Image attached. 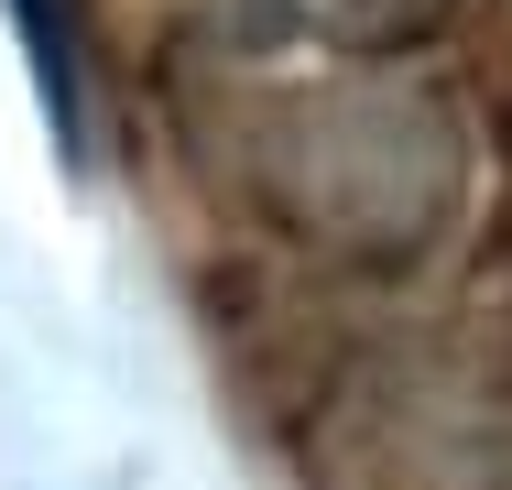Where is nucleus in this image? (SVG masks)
Here are the masks:
<instances>
[{"label":"nucleus","instance_id":"nucleus-1","mask_svg":"<svg viewBox=\"0 0 512 490\" xmlns=\"http://www.w3.org/2000/svg\"><path fill=\"white\" fill-rule=\"evenodd\" d=\"M240 164H251V207L284 240H306L316 262H349V273L425 262L469 207L458 109L414 77H382V66L262 98Z\"/></svg>","mask_w":512,"mask_h":490},{"label":"nucleus","instance_id":"nucleus-2","mask_svg":"<svg viewBox=\"0 0 512 490\" xmlns=\"http://www.w3.org/2000/svg\"><path fill=\"white\" fill-rule=\"evenodd\" d=\"M327 490H512V371L458 349H382L316 414Z\"/></svg>","mask_w":512,"mask_h":490},{"label":"nucleus","instance_id":"nucleus-3","mask_svg":"<svg viewBox=\"0 0 512 490\" xmlns=\"http://www.w3.org/2000/svg\"><path fill=\"white\" fill-rule=\"evenodd\" d=\"M447 11H458V0H251L262 44H327V55H349V66L414 55Z\"/></svg>","mask_w":512,"mask_h":490},{"label":"nucleus","instance_id":"nucleus-4","mask_svg":"<svg viewBox=\"0 0 512 490\" xmlns=\"http://www.w3.org/2000/svg\"><path fill=\"white\" fill-rule=\"evenodd\" d=\"M11 11H22V44H33V66H44V98L77 109V77H66V33H77V22H66V0H11Z\"/></svg>","mask_w":512,"mask_h":490}]
</instances>
